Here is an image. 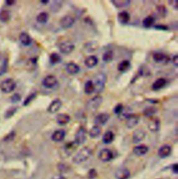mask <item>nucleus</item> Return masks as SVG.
Segmentation results:
<instances>
[{"label": "nucleus", "mask_w": 178, "mask_h": 179, "mask_svg": "<svg viewBox=\"0 0 178 179\" xmlns=\"http://www.w3.org/2000/svg\"><path fill=\"white\" fill-rule=\"evenodd\" d=\"M148 102H149L151 103H154V104H156V103H159V101L157 100V99H147Z\"/></svg>", "instance_id": "nucleus-53"}, {"label": "nucleus", "mask_w": 178, "mask_h": 179, "mask_svg": "<svg viewBox=\"0 0 178 179\" xmlns=\"http://www.w3.org/2000/svg\"><path fill=\"white\" fill-rule=\"evenodd\" d=\"M74 48H75V46H74V43L70 40H65V41L61 42L59 46L60 52L65 55L71 54L74 51Z\"/></svg>", "instance_id": "nucleus-6"}, {"label": "nucleus", "mask_w": 178, "mask_h": 179, "mask_svg": "<svg viewBox=\"0 0 178 179\" xmlns=\"http://www.w3.org/2000/svg\"><path fill=\"white\" fill-rule=\"evenodd\" d=\"M168 4L171 7H173L175 10H178V1L177 0H173V1H168Z\"/></svg>", "instance_id": "nucleus-48"}, {"label": "nucleus", "mask_w": 178, "mask_h": 179, "mask_svg": "<svg viewBox=\"0 0 178 179\" xmlns=\"http://www.w3.org/2000/svg\"><path fill=\"white\" fill-rule=\"evenodd\" d=\"M84 91L86 94H91L95 92V85L93 84V81L88 80L87 81H86L84 84Z\"/></svg>", "instance_id": "nucleus-30"}, {"label": "nucleus", "mask_w": 178, "mask_h": 179, "mask_svg": "<svg viewBox=\"0 0 178 179\" xmlns=\"http://www.w3.org/2000/svg\"><path fill=\"white\" fill-rule=\"evenodd\" d=\"M115 135L111 131H107L102 136V142L105 144H111L114 140Z\"/></svg>", "instance_id": "nucleus-28"}, {"label": "nucleus", "mask_w": 178, "mask_h": 179, "mask_svg": "<svg viewBox=\"0 0 178 179\" xmlns=\"http://www.w3.org/2000/svg\"><path fill=\"white\" fill-rule=\"evenodd\" d=\"M97 46H98L97 43L96 42L93 41V42H90L87 43L84 47H85L86 50H87L88 52L91 53V52H93L94 50H96V49L97 48Z\"/></svg>", "instance_id": "nucleus-39"}, {"label": "nucleus", "mask_w": 178, "mask_h": 179, "mask_svg": "<svg viewBox=\"0 0 178 179\" xmlns=\"http://www.w3.org/2000/svg\"><path fill=\"white\" fill-rule=\"evenodd\" d=\"M92 155V150L88 146H85L77 152L73 158V161L75 164H81L87 161Z\"/></svg>", "instance_id": "nucleus-1"}, {"label": "nucleus", "mask_w": 178, "mask_h": 179, "mask_svg": "<svg viewBox=\"0 0 178 179\" xmlns=\"http://www.w3.org/2000/svg\"><path fill=\"white\" fill-rule=\"evenodd\" d=\"M110 2L115 7L118 8L128 7L131 4L130 0H111Z\"/></svg>", "instance_id": "nucleus-29"}, {"label": "nucleus", "mask_w": 178, "mask_h": 179, "mask_svg": "<svg viewBox=\"0 0 178 179\" xmlns=\"http://www.w3.org/2000/svg\"><path fill=\"white\" fill-rule=\"evenodd\" d=\"M75 22V20L73 16L70 15H66L62 17L59 21V24L64 29H68L71 28Z\"/></svg>", "instance_id": "nucleus-8"}, {"label": "nucleus", "mask_w": 178, "mask_h": 179, "mask_svg": "<svg viewBox=\"0 0 178 179\" xmlns=\"http://www.w3.org/2000/svg\"><path fill=\"white\" fill-rule=\"evenodd\" d=\"M93 84L95 85V92L97 93L102 92L105 88L106 83H107V75L103 72H100L97 74L95 76Z\"/></svg>", "instance_id": "nucleus-2"}, {"label": "nucleus", "mask_w": 178, "mask_h": 179, "mask_svg": "<svg viewBox=\"0 0 178 179\" xmlns=\"http://www.w3.org/2000/svg\"><path fill=\"white\" fill-rule=\"evenodd\" d=\"M11 18V14L9 11L3 10L0 12V20L1 22L6 23L8 22Z\"/></svg>", "instance_id": "nucleus-37"}, {"label": "nucleus", "mask_w": 178, "mask_h": 179, "mask_svg": "<svg viewBox=\"0 0 178 179\" xmlns=\"http://www.w3.org/2000/svg\"><path fill=\"white\" fill-rule=\"evenodd\" d=\"M0 59H1V56H0Z\"/></svg>", "instance_id": "nucleus-55"}, {"label": "nucleus", "mask_w": 178, "mask_h": 179, "mask_svg": "<svg viewBox=\"0 0 178 179\" xmlns=\"http://www.w3.org/2000/svg\"><path fill=\"white\" fill-rule=\"evenodd\" d=\"M130 177V172L125 167H121L117 170L115 174L116 179H128Z\"/></svg>", "instance_id": "nucleus-20"}, {"label": "nucleus", "mask_w": 178, "mask_h": 179, "mask_svg": "<svg viewBox=\"0 0 178 179\" xmlns=\"http://www.w3.org/2000/svg\"><path fill=\"white\" fill-rule=\"evenodd\" d=\"M16 136V133L14 131L11 132L10 133H8V135H7L5 136V138H4V141L5 142H10V141H12L14 138Z\"/></svg>", "instance_id": "nucleus-46"}, {"label": "nucleus", "mask_w": 178, "mask_h": 179, "mask_svg": "<svg viewBox=\"0 0 178 179\" xmlns=\"http://www.w3.org/2000/svg\"><path fill=\"white\" fill-rule=\"evenodd\" d=\"M110 119V115L107 112H102L97 115H96L94 120V123L96 125L100 126H104L108 122Z\"/></svg>", "instance_id": "nucleus-9"}, {"label": "nucleus", "mask_w": 178, "mask_h": 179, "mask_svg": "<svg viewBox=\"0 0 178 179\" xmlns=\"http://www.w3.org/2000/svg\"><path fill=\"white\" fill-rule=\"evenodd\" d=\"M77 146H78V145L74 142H74H70L65 144V146L64 147V151L68 155H70L75 151Z\"/></svg>", "instance_id": "nucleus-26"}, {"label": "nucleus", "mask_w": 178, "mask_h": 179, "mask_svg": "<svg viewBox=\"0 0 178 179\" xmlns=\"http://www.w3.org/2000/svg\"><path fill=\"white\" fill-rule=\"evenodd\" d=\"M148 147L144 145V144H140V145H138L134 147L133 152L134 154L137 155V156H142L146 154L148 151Z\"/></svg>", "instance_id": "nucleus-24"}, {"label": "nucleus", "mask_w": 178, "mask_h": 179, "mask_svg": "<svg viewBox=\"0 0 178 179\" xmlns=\"http://www.w3.org/2000/svg\"><path fill=\"white\" fill-rule=\"evenodd\" d=\"M100 133H101V128H100V126L97 125H95L92 127L88 132L89 136L91 138H96L99 137Z\"/></svg>", "instance_id": "nucleus-32"}, {"label": "nucleus", "mask_w": 178, "mask_h": 179, "mask_svg": "<svg viewBox=\"0 0 178 179\" xmlns=\"http://www.w3.org/2000/svg\"><path fill=\"white\" fill-rule=\"evenodd\" d=\"M172 151V148L168 144H164L158 150V155L162 158H165L170 155Z\"/></svg>", "instance_id": "nucleus-21"}, {"label": "nucleus", "mask_w": 178, "mask_h": 179, "mask_svg": "<svg viewBox=\"0 0 178 179\" xmlns=\"http://www.w3.org/2000/svg\"><path fill=\"white\" fill-rule=\"evenodd\" d=\"M131 113H132V112H131V110L129 107H127V108H124V109H123V111H122L121 113H120L118 115V116H119V118H120V119L126 120L129 116H130V115Z\"/></svg>", "instance_id": "nucleus-42"}, {"label": "nucleus", "mask_w": 178, "mask_h": 179, "mask_svg": "<svg viewBox=\"0 0 178 179\" xmlns=\"http://www.w3.org/2000/svg\"><path fill=\"white\" fill-rule=\"evenodd\" d=\"M65 71H66L69 74L75 75L80 72V67L76 63L70 62L65 65Z\"/></svg>", "instance_id": "nucleus-16"}, {"label": "nucleus", "mask_w": 178, "mask_h": 179, "mask_svg": "<svg viewBox=\"0 0 178 179\" xmlns=\"http://www.w3.org/2000/svg\"><path fill=\"white\" fill-rule=\"evenodd\" d=\"M6 4L8 6H11L16 4V1H14V0H7V1H6Z\"/></svg>", "instance_id": "nucleus-52"}, {"label": "nucleus", "mask_w": 178, "mask_h": 179, "mask_svg": "<svg viewBox=\"0 0 178 179\" xmlns=\"http://www.w3.org/2000/svg\"><path fill=\"white\" fill-rule=\"evenodd\" d=\"M18 107H11L10 108H8L5 112L4 117L6 119H9V118L13 117L16 113V112L18 111Z\"/></svg>", "instance_id": "nucleus-41"}, {"label": "nucleus", "mask_w": 178, "mask_h": 179, "mask_svg": "<svg viewBox=\"0 0 178 179\" xmlns=\"http://www.w3.org/2000/svg\"><path fill=\"white\" fill-rule=\"evenodd\" d=\"M16 88V83L12 79H7L4 80L1 84V90L6 94L11 93Z\"/></svg>", "instance_id": "nucleus-5"}, {"label": "nucleus", "mask_w": 178, "mask_h": 179, "mask_svg": "<svg viewBox=\"0 0 178 179\" xmlns=\"http://www.w3.org/2000/svg\"><path fill=\"white\" fill-rule=\"evenodd\" d=\"M166 84H167V80L164 79V78H159L153 83L152 89L154 91H158L163 88H164Z\"/></svg>", "instance_id": "nucleus-22"}, {"label": "nucleus", "mask_w": 178, "mask_h": 179, "mask_svg": "<svg viewBox=\"0 0 178 179\" xmlns=\"http://www.w3.org/2000/svg\"><path fill=\"white\" fill-rule=\"evenodd\" d=\"M157 11L162 18H166L168 15V9L164 5H159L157 7Z\"/></svg>", "instance_id": "nucleus-38"}, {"label": "nucleus", "mask_w": 178, "mask_h": 179, "mask_svg": "<svg viewBox=\"0 0 178 179\" xmlns=\"http://www.w3.org/2000/svg\"><path fill=\"white\" fill-rule=\"evenodd\" d=\"M103 99L101 96L97 95L88 101L87 104V109L91 112H96L99 107L101 106Z\"/></svg>", "instance_id": "nucleus-3"}, {"label": "nucleus", "mask_w": 178, "mask_h": 179, "mask_svg": "<svg viewBox=\"0 0 178 179\" xmlns=\"http://www.w3.org/2000/svg\"><path fill=\"white\" fill-rule=\"evenodd\" d=\"M41 2L42 3V4H48L49 2H50V1H48V0H46V1H43V0H42V1H41Z\"/></svg>", "instance_id": "nucleus-54"}, {"label": "nucleus", "mask_w": 178, "mask_h": 179, "mask_svg": "<svg viewBox=\"0 0 178 179\" xmlns=\"http://www.w3.org/2000/svg\"><path fill=\"white\" fill-rule=\"evenodd\" d=\"M87 140V130L84 126H80L74 135V142L77 145H82Z\"/></svg>", "instance_id": "nucleus-4"}, {"label": "nucleus", "mask_w": 178, "mask_h": 179, "mask_svg": "<svg viewBox=\"0 0 178 179\" xmlns=\"http://www.w3.org/2000/svg\"><path fill=\"white\" fill-rule=\"evenodd\" d=\"M157 108L154 106H147L143 111V115L146 117H153L154 114L157 113Z\"/></svg>", "instance_id": "nucleus-31"}, {"label": "nucleus", "mask_w": 178, "mask_h": 179, "mask_svg": "<svg viewBox=\"0 0 178 179\" xmlns=\"http://www.w3.org/2000/svg\"><path fill=\"white\" fill-rule=\"evenodd\" d=\"M124 109V106L122 104V103H118V104L115 106L113 108V112L114 114H116L117 115H119L120 113H121L122 111Z\"/></svg>", "instance_id": "nucleus-44"}, {"label": "nucleus", "mask_w": 178, "mask_h": 179, "mask_svg": "<svg viewBox=\"0 0 178 179\" xmlns=\"http://www.w3.org/2000/svg\"><path fill=\"white\" fill-rule=\"evenodd\" d=\"M140 121V117L138 115L131 113L127 119H126L125 125L128 129H133L139 124Z\"/></svg>", "instance_id": "nucleus-10"}, {"label": "nucleus", "mask_w": 178, "mask_h": 179, "mask_svg": "<svg viewBox=\"0 0 178 179\" xmlns=\"http://www.w3.org/2000/svg\"><path fill=\"white\" fill-rule=\"evenodd\" d=\"M114 57V53L112 50H107L103 54L102 59L103 60V62H105L106 63H110L113 59Z\"/></svg>", "instance_id": "nucleus-35"}, {"label": "nucleus", "mask_w": 178, "mask_h": 179, "mask_svg": "<svg viewBox=\"0 0 178 179\" xmlns=\"http://www.w3.org/2000/svg\"><path fill=\"white\" fill-rule=\"evenodd\" d=\"M21 99H22L21 95L18 93H15L11 97V102L12 103H18L19 102H20Z\"/></svg>", "instance_id": "nucleus-45"}, {"label": "nucleus", "mask_w": 178, "mask_h": 179, "mask_svg": "<svg viewBox=\"0 0 178 179\" xmlns=\"http://www.w3.org/2000/svg\"><path fill=\"white\" fill-rule=\"evenodd\" d=\"M172 61H173V64L176 68L178 67V55H175L173 57V59H172Z\"/></svg>", "instance_id": "nucleus-50"}, {"label": "nucleus", "mask_w": 178, "mask_h": 179, "mask_svg": "<svg viewBox=\"0 0 178 179\" xmlns=\"http://www.w3.org/2000/svg\"><path fill=\"white\" fill-rule=\"evenodd\" d=\"M131 68V63L128 60H123L121 62L119 63L118 65L117 69L120 72H126L130 70Z\"/></svg>", "instance_id": "nucleus-27"}, {"label": "nucleus", "mask_w": 178, "mask_h": 179, "mask_svg": "<svg viewBox=\"0 0 178 179\" xmlns=\"http://www.w3.org/2000/svg\"><path fill=\"white\" fill-rule=\"evenodd\" d=\"M146 133L143 129H136L132 134V142L134 144L139 143L145 139Z\"/></svg>", "instance_id": "nucleus-14"}, {"label": "nucleus", "mask_w": 178, "mask_h": 179, "mask_svg": "<svg viewBox=\"0 0 178 179\" xmlns=\"http://www.w3.org/2000/svg\"><path fill=\"white\" fill-rule=\"evenodd\" d=\"M49 60H50V63L51 65H56L58 63H61L62 59L60 55L58 53L53 52L50 55V57H49Z\"/></svg>", "instance_id": "nucleus-33"}, {"label": "nucleus", "mask_w": 178, "mask_h": 179, "mask_svg": "<svg viewBox=\"0 0 178 179\" xmlns=\"http://www.w3.org/2000/svg\"><path fill=\"white\" fill-rule=\"evenodd\" d=\"M172 170H173V173L177 174L178 173V164L176 163L173 164V166H172Z\"/></svg>", "instance_id": "nucleus-51"}, {"label": "nucleus", "mask_w": 178, "mask_h": 179, "mask_svg": "<svg viewBox=\"0 0 178 179\" xmlns=\"http://www.w3.org/2000/svg\"><path fill=\"white\" fill-rule=\"evenodd\" d=\"M65 135H66V133L64 129H59L53 133L51 138L54 142H60L64 140Z\"/></svg>", "instance_id": "nucleus-17"}, {"label": "nucleus", "mask_w": 178, "mask_h": 179, "mask_svg": "<svg viewBox=\"0 0 178 179\" xmlns=\"http://www.w3.org/2000/svg\"><path fill=\"white\" fill-rule=\"evenodd\" d=\"M71 117L69 115L65 113H59L56 115V121L58 124L61 126L66 125L70 122Z\"/></svg>", "instance_id": "nucleus-19"}, {"label": "nucleus", "mask_w": 178, "mask_h": 179, "mask_svg": "<svg viewBox=\"0 0 178 179\" xmlns=\"http://www.w3.org/2000/svg\"><path fill=\"white\" fill-rule=\"evenodd\" d=\"M160 127H161V121L158 117L152 119L150 122H148V128L153 133H156L157 131H159Z\"/></svg>", "instance_id": "nucleus-15"}, {"label": "nucleus", "mask_w": 178, "mask_h": 179, "mask_svg": "<svg viewBox=\"0 0 178 179\" xmlns=\"http://www.w3.org/2000/svg\"><path fill=\"white\" fill-rule=\"evenodd\" d=\"M154 23V18L153 16L149 15L143 19L142 24L143 26V27H145V28H150V27H153Z\"/></svg>", "instance_id": "nucleus-36"}, {"label": "nucleus", "mask_w": 178, "mask_h": 179, "mask_svg": "<svg viewBox=\"0 0 178 179\" xmlns=\"http://www.w3.org/2000/svg\"><path fill=\"white\" fill-rule=\"evenodd\" d=\"M8 68V59L7 58H5L4 60H3L2 65L0 67V76L4 75L5 73H7Z\"/></svg>", "instance_id": "nucleus-40"}, {"label": "nucleus", "mask_w": 178, "mask_h": 179, "mask_svg": "<svg viewBox=\"0 0 178 179\" xmlns=\"http://www.w3.org/2000/svg\"><path fill=\"white\" fill-rule=\"evenodd\" d=\"M98 59L96 56H94V55H91V56H88L87 59L84 60V65H86V67L91 69L93 68L94 67L97 65L98 63Z\"/></svg>", "instance_id": "nucleus-23"}, {"label": "nucleus", "mask_w": 178, "mask_h": 179, "mask_svg": "<svg viewBox=\"0 0 178 179\" xmlns=\"http://www.w3.org/2000/svg\"><path fill=\"white\" fill-rule=\"evenodd\" d=\"M19 39L21 44L25 46V47H28V46L31 45V42H32V39H31V36L26 32H22L20 34Z\"/></svg>", "instance_id": "nucleus-25"}, {"label": "nucleus", "mask_w": 178, "mask_h": 179, "mask_svg": "<svg viewBox=\"0 0 178 179\" xmlns=\"http://www.w3.org/2000/svg\"><path fill=\"white\" fill-rule=\"evenodd\" d=\"M88 176H89V178H95L97 176V172L95 169H91L89 171L88 173Z\"/></svg>", "instance_id": "nucleus-49"}, {"label": "nucleus", "mask_w": 178, "mask_h": 179, "mask_svg": "<svg viewBox=\"0 0 178 179\" xmlns=\"http://www.w3.org/2000/svg\"><path fill=\"white\" fill-rule=\"evenodd\" d=\"M36 97V92H33V93H31L29 95H28V96L26 97V99H24V102H23V106H28L34 99H35Z\"/></svg>", "instance_id": "nucleus-43"}, {"label": "nucleus", "mask_w": 178, "mask_h": 179, "mask_svg": "<svg viewBox=\"0 0 178 179\" xmlns=\"http://www.w3.org/2000/svg\"><path fill=\"white\" fill-rule=\"evenodd\" d=\"M99 159L102 162H109L113 158V153L109 149H103L98 154Z\"/></svg>", "instance_id": "nucleus-13"}, {"label": "nucleus", "mask_w": 178, "mask_h": 179, "mask_svg": "<svg viewBox=\"0 0 178 179\" xmlns=\"http://www.w3.org/2000/svg\"><path fill=\"white\" fill-rule=\"evenodd\" d=\"M153 59L154 61L157 63H164V64L168 63L169 60H170L167 55L162 52H159V51H156V52L153 53Z\"/></svg>", "instance_id": "nucleus-12"}, {"label": "nucleus", "mask_w": 178, "mask_h": 179, "mask_svg": "<svg viewBox=\"0 0 178 179\" xmlns=\"http://www.w3.org/2000/svg\"><path fill=\"white\" fill-rule=\"evenodd\" d=\"M154 28L157 30L159 31H168V27L164 24H156L154 26Z\"/></svg>", "instance_id": "nucleus-47"}, {"label": "nucleus", "mask_w": 178, "mask_h": 179, "mask_svg": "<svg viewBox=\"0 0 178 179\" xmlns=\"http://www.w3.org/2000/svg\"><path fill=\"white\" fill-rule=\"evenodd\" d=\"M42 84L46 88L51 89L58 85V80L54 75H47L42 80Z\"/></svg>", "instance_id": "nucleus-7"}, {"label": "nucleus", "mask_w": 178, "mask_h": 179, "mask_svg": "<svg viewBox=\"0 0 178 179\" xmlns=\"http://www.w3.org/2000/svg\"><path fill=\"white\" fill-rule=\"evenodd\" d=\"M118 21L122 25H125L128 24L130 20V15L127 11H122L121 12L118 13L117 15Z\"/></svg>", "instance_id": "nucleus-18"}, {"label": "nucleus", "mask_w": 178, "mask_h": 179, "mask_svg": "<svg viewBox=\"0 0 178 179\" xmlns=\"http://www.w3.org/2000/svg\"><path fill=\"white\" fill-rule=\"evenodd\" d=\"M62 106V102L61 100H60L59 99H56L53 100L52 102H51V103L47 107V111L49 113L54 114L56 113V112H58L60 108H61Z\"/></svg>", "instance_id": "nucleus-11"}, {"label": "nucleus", "mask_w": 178, "mask_h": 179, "mask_svg": "<svg viewBox=\"0 0 178 179\" xmlns=\"http://www.w3.org/2000/svg\"><path fill=\"white\" fill-rule=\"evenodd\" d=\"M49 20V15L47 12L40 13L36 17V21L39 24H45Z\"/></svg>", "instance_id": "nucleus-34"}]
</instances>
